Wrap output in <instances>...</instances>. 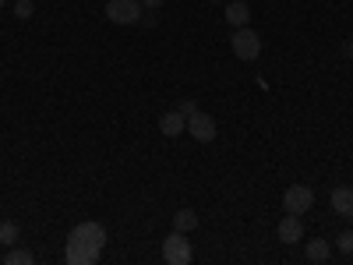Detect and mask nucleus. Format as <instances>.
I'll return each instance as SVG.
<instances>
[{
	"label": "nucleus",
	"instance_id": "obj_1",
	"mask_svg": "<svg viewBox=\"0 0 353 265\" xmlns=\"http://www.w3.org/2000/svg\"><path fill=\"white\" fill-rule=\"evenodd\" d=\"M103 248H106V230H103V223H78V226L68 233L64 258H68V265H96Z\"/></svg>",
	"mask_w": 353,
	"mask_h": 265
},
{
	"label": "nucleus",
	"instance_id": "obj_2",
	"mask_svg": "<svg viewBox=\"0 0 353 265\" xmlns=\"http://www.w3.org/2000/svg\"><path fill=\"white\" fill-rule=\"evenodd\" d=\"M230 46H233V57H241V61H254V57L261 53V36L254 32V28H233V39H230Z\"/></svg>",
	"mask_w": 353,
	"mask_h": 265
},
{
	"label": "nucleus",
	"instance_id": "obj_3",
	"mask_svg": "<svg viewBox=\"0 0 353 265\" xmlns=\"http://www.w3.org/2000/svg\"><path fill=\"white\" fill-rule=\"evenodd\" d=\"M141 14H145L141 0H110L106 4V18L113 25H134V21H141Z\"/></svg>",
	"mask_w": 353,
	"mask_h": 265
},
{
	"label": "nucleus",
	"instance_id": "obj_4",
	"mask_svg": "<svg viewBox=\"0 0 353 265\" xmlns=\"http://www.w3.org/2000/svg\"><path fill=\"white\" fill-rule=\"evenodd\" d=\"M163 262L166 265H188L191 262V244L181 230H173L170 237L163 241Z\"/></svg>",
	"mask_w": 353,
	"mask_h": 265
},
{
	"label": "nucleus",
	"instance_id": "obj_5",
	"mask_svg": "<svg viewBox=\"0 0 353 265\" xmlns=\"http://www.w3.org/2000/svg\"><path fill=\"white\" fill-rule=\"evenodd\" d=\"M311 205H314V191H311L307 184H293V188H286V195H283V209H286V213L304 216Z\"/></svg>",
	"mask_w": 353,
	"mask_h": 265
},
{
	"label": "nucleus",
	"instance_id": "obj_6",
	"mask_svg": "<svg viewBox=\"0 0 353 265\" xmlns=\"http://www.w3.org/2000/svg\"><path fill=\"white\" fill-rule=\"evenodd\" d=\"M188 131H191V138H198V141H212L216 138V121L209 113H191L188 117Z\"/></svg>",
	"mask_w": 353,
	"mask_h": 265
},
{
	"label": "nucleus",
	"instance_id": "obj_7",
	"mask_svg": "<svg viewBox=\"0 0 353 265\" xmlns=\"http://www.w3.org/2000/svg\"><path fill=\"white\" fill-rule=\"evenodd\" d=\"M279 241L283 244H297L301 237H304V223H301V216H293V213H286L283 219H279Z\"/></svg>",
	"mask_w": 353,
	"mask_h": 265
},
{
	"label": "nucleus",
	"instance_id": "obj_8",
	"mask_svg": "<svg viewBox=\"0 0 353 265\" xmlns=\"http://www.w3.org/2000/svg\"><path fill=\"white\" fill-rule=\"evenodd\" d=\"M159 131H163L166 138H176L181 131H188V117H184L181 110H170V113H163V117H159Z\"/></svg>",
	"mask_w": 353,
	"mask_h": 265
},
{
	"label": "nucleus",
	"instance_id": "obj_9",
	"mask_svg": "<svg viewBox=\"0 0 353 265\" xmlns=\"http://www.w3.org/2000/svg\"><path fill=\"white\" fill-rule=\"evenodd\" d=\"M332 213L353 219V188H336L332 191Z\"/></svg>",
	"mask_w": 353,
	"mask_h": 265
},
{
	"label": "nucleus",
	"instance_id": "obj_10",
	"mask_svg": "<svg viewBox=\"0 0 353 265\" xmlns=\"http://www.w3.org/2000/svg\"><path fill=\"white\" fill-rule=\"evenodd\" d=\"M226 21H230L233 28H244V25L251 21V8L244 4V0H233V4H226Z\"/></svg>",
	"mask_w": 353,
	"mask_h": 265
},
{
	"label": "nucleus",
	"instance_id": "obj_11",
	"mask_svg": "<svg viewBox=\"0 0 353 265\" xmlns=\"http://www.w3.org/2000/svg\"><path fill=\"white\" fill-rule=\"evenodd\" d=\"M304 255H307V262H329V255H332V244L329 241H321V237H314V241H307V248H304Z\"/></svg>",
	"mask_w": 353,
	"mask_h": 265
},
{
	"label": "nucleus",
	"instance_id": "obj_12",
	"mask_svg": "<svg viewBox=\"0 0 353 265\" xmlns=\"http://www.w3.org/2000/svg\"><path fill=\"white\" fill-rule=\"evenodd\" d=\"M173 230H181V233L198 230V213H194V209H176V213H173Z\"/></svg>",
	"mask_w": 353,
	"mask_h": 265
},
{
	"label": "nucleus",
	"instance_id": "obj_13",
	"mask_svg": "<svg viewBox=\"0 0 353 265\" xmlns=\"http://www.w3.org/2000/svg\"><path fill=\"white\" fill-rule=\"evenodd\" d=\"M4 262H8V265H32L36 255H32V251H25V248H14V251H8Z\"/></svg>",
	"mask_w": 353,
	"mask_h": 265
},
{
	"label": "nucleus",
	"instance_id": "obj_14",
	"mask_svg": "<svg viewBox=\"0 0 353 265\" xmlns=\"http://www.w3.org/2000/svg\"><path fill=\"white\" fill-rule=\"evenodd\" d=\"M14 241H18V223H11V219H8V223H0V244H8V248H11Z\"/></svg>",
	"mask_w": 353,
	"mask_h": 265
},
{
	"label": "nucleus",
	"instance_id": "obj_15",
	"mask_svg": "<svg viewBox=\"0 0 353 265\" xmlns=\"http://www.w3.org/2000/svg\"><path fill=\"white\" fill-rule=\"evenodd\" d=\"M336 248L343 251V255H353V230H343L339 237H336Z\"/></svg>",
	"mask_w": 353,
	"mask_h": 265
},
{
	"label": "nucleus",
	"instance_id": "obj_16",
	"mask_svg": "<svg viewBox=\"0 0 353 265\" xmlns=\"http://www.w3.org/2000/svg\"><path fill=\"white\" fill-rule=\"evenodd\" d=\"M14 18H32V0H18V4H14Z\"/></svg>",
	"mask_w": 353,
	"mask_h": 265
},
{
	"label": "nucleus",
	"instance_id": "obj_17",
	"mask_svg": "<svg viewBox=\"0 0 353 265\" xmlns=\"http://www.w3.org/2000/svg\"><path fill=\"white\" fill-rule=\"evenodd\" d=\"M176 110H181L184 117H191V113H198V103H194V99H184V103L176 106Z\"/></svg>",
	"mask_w": 353,
	"mask_h": 265
},
{
	"label": "nucleus",
	"instance_id": "obj_18",
	"mask_svg": "<svg viewBox=\"0 0 353 265\" xmlns=\"http://www.w3.org/2000/svg\"><path fill=\"white\" fill-rule=\"evenodd\" d=\"M163 4H166V0H141L145 11H156V8H163Z\"/></svg>",
	"mask_w": 353,
	"mask_h": 265
},
{
	"label": "nucleus",
	"instance_id": "obj_19",
	"mask_svg": "<svg viewBox=\"0 0 353 265\" xmlns=\"http://www.w3.org/2000/svg\"><path fill=\"white\" fill-rule=\"evenodd\" d=\"M346 53H350V57H353V43H350V46H346Z\"/></svg>",
	"mask_w": 353,
	"mask_h": 265
},
{
	"label": "nucleus",
	"instance_id": "obj_20",
	"mask_svg": "<svg viewBox=\"0 0 353 265\" xmlns=\"http://www.w3.org/2000/svg\"><path fill=\"white\" fill-rule=\"evenodd\" d=\"M4 4H8V0H0V8H4Z\"/></svg>",
	"mask_w": 353,
	"mask_h": 265
},
{
	"label": "nucleus",
	"instance_id": "obj_21",
	"mask_svg": "<svg viewBox=\"0 0 353 265\" xmlns=\"http://www.w3.org/2000/svg\"><path fill=\"white\" fill-rule=\"evenodd\" d=\"M212 4H223V0H212Z\"/></svg>",
	"mask_w": 353,
	"mask_h": 265
},
{
	"label": "nucleus",
	"instance_id": "obj_22",
	"mask_svg": "<svg viewBox=\"0 0 353 265\" xmlns=\"http://www.w3.org/2000/svg\"><path fill=\"white\" fill-rule=\"evenodd\" d=\"M0 262H4V255H0Z\"/></svg>",
	"mask_w": 353,
	"mask_h": 265
}]
</instances>
